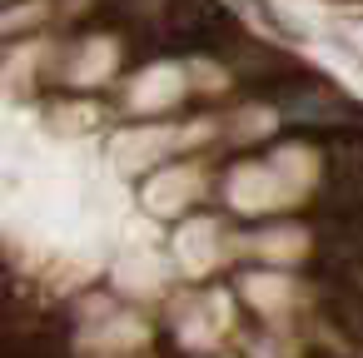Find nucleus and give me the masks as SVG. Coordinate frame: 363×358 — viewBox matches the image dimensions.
Here are the masks:
<instances>
[{
  "label": "nucleus",
  "instance_id": "f257e3e1",
  "mask_svg": "<svg viewBox=\"0 0 363 358\" xmlns=\"http://www.w3.org/2000/svg\"><path fill=\"white\" fill-rule=\"evenodd\" d=\"M274 100H279L284 120H294V125H303V130H348V125L358 120V110H353L348 100H338V95H333L328 85H318V80H289V85L274 90Z\"/></svg>",
  "mask_w": 363,
  "mask_h": 358
}]
</instances>
